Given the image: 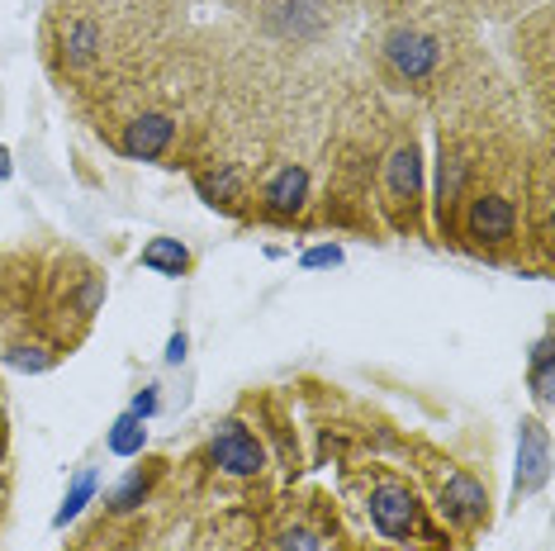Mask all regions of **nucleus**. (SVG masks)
<instances>
[{"label":"nucleus","mask_w":555,"mask_h":551,"mask_svg":"<svg viewBox=\"0 0 555 551\" xmlns=\"http://www.w3.org/2000/svg\"><path fill=\"white\" fill-rule=\"evenodd\" d=\"M309 205H313V177L305 162H281V167H271L267 177L257 181V191H251V219L271 223V229H295V223H305Z\"/></svg>","instance_id":"9"},{"label":"nucleus","mask_w":555,"mask_h":551,"mask_svg":"<svg viewBox=\"0 0 555 551\" xmlns=\"http://www.w3.org/2000/svg\"><path fill=\"white\" fill-rule=\"evenodd\" d=\"M191 181L209 209H219L229 219H251V191L257 185H251V171L243 162H205V167L191 171Z\"/></svg>","instance_id":"13"},{"label":"nucleus","mask_w":555,"mask_h":551,"mask_svg":"<svg viewBox=\"0 0 555 551\" xmlns=\"http://www.w3.org/2000/svg\"><path fill=\"white\" fill-rule=\"evenodd\" d=\"M380 219L389 223V233L399 238H418L427 229V157H423V143L413 129H399L389 138V148L380 153Z\"/></svg>","instance_id":"4"},{"label":"nucleus","mask_w":555,"mask_h":551,"mask_svg":"<svg viewBox=\"0 0 555 551\" xmlns=\"http://www.w3.org/2000/svg\"><path fill=\"white\" fill-rule=\"evenodd\" d=\"M327 0H281V5H271V29L281 34V39H295V43H313L319 34L327 29Z\"/></svg>","instance_id":"17"},{"label":"nucleus","mask_w":555,"mask_h":551,"mask_svg":"<svg viewBox=\"0 0 555 551\" xmlns=\"http://www.w3.org/2000/svg\"><path fill=\"white\" fill-rule=\"evenodd\" d=\"M522 171L527 162L503 167L485 148L479 181L461 200L456 223H451V243L479 261H517V247H522Z\"/></svg>","instance_id":"2"},{"label":"nucleus","mask_w":555,"mask_h":551,"mask_svg":"<svg viewBox=\"0 0 555 551\" xmlns=\"http://www.w3.org/2000/svg\"><path fill=\"white\" fill-rule=\"evenodd\" d=\"M527 390H532L537 409H551V390H555V353H551V329L532 343L527 357Z\"/></svg>","instance_id":"19"},{"label":"nucleus","mask_w":555,"mask_h":551,"mask_svg":"<svg viewBox=\"0 0 555 551\" xmlns=\"http://www.w3.org/2000/svg\"><path fill=\"white\" fill-rule=\"evenodd\" d=\"M299 267L305 271H323V267H343V247L337 243H319V247H309L305 257H299Z\"/></svg>","instance_id":"22"},{"label":"nucleus","mask_w":555,"mask_h":551,"mask_svg":"<svg viewBox=\"0 0 555 551\" xmlns=\"http://www.w3.org/2000/svg\"><path fill=\"white\" fill-rule=\"evenodd\" d=\"M10 171H15V167H10V148L0 143V181H10Z\"/></svg>","instance_id":"27"},{"label":"nucleus","mask_w":555,"mask_h":551,"mask_svg":"<svg viewBox=\"0 0 555 551\" xmlns=\"http://www.w3.org/2000/svg\"><path fill=\"white\" fill-rule=\"evenodd\" d=\"M138 267H147V271L167 276V281H185V276L195 271V253L181 243V238L157 233V238H147V243L138 247Z\"/></svg>","instance_id":"18"},{"label":"nucleus","mask_w":555,"mask_h":551,"mask_svg":"<svg viewBox=\"0 0 555 551\" xmlns=\"http://www.w3.org/2000/svg\"><path fill=\"white\" fill-rule=\"evenodd\" d=\"M185 353H191V337H185V329H176L171 343H167V367H181Z\"/></svg>","instance_id":"24"},{"label":"nucleus","mask_w":555,"mask_h":551,"mask_svg":"<svg viewBox=\"0 0 555 551\" xmlns=\"http://www.w3.org/2000/svg\"><path fill=\"white\" fill-rule=\"evenodd\" d=\"M72 353H77V337L62 333L57 323H39L29 333H15L0 343V367L20 371V375H48L53 367H62Z\"/></svg>","instance_id":"12"},{"label":"nucleus","mask_w":555,"mask_h":551,"mask_svg":"<svg viewBox=\"0 0 555 551\" xmlns=\"http://www.w3.org/2000/svg\"><path fill=\"white\" fill-rule=\"evenodd\" d=\"M109 295V276L95 257L77 253V247H62V253L43 267V299H48V315L62 333H72L81 343L86 329L95 323V315L105 309Z\"/></svg>","instance_id":"5"},{"label":"nucleus","mask_w":555,"mask_h":551,"mask_svg":"<svg viewBox=\"0 0 555 551\" xmlns=\"http://www.w3.org/2000/svg\"><path fill=\"white\" fill-rule=\"evenodd\" d=\"M167 457H138V466L124 471V480L115 485V490L105 495V518H133V513H143V504H153L157 485L167 480Z\"/></svg>","instance_id":"15"},{"label":"nucleus","mask_w":555,"mask_h":551,"mask_svg":"<svg viewBox=\"0 0 555 551\" xmlns=\"http://www.w3.org/2000/svg\"><path fill=\"white\" fill-rule=\"evenodd\" d=\"M143 447H147V419H138V413L124 409L115 423H109V433H105V452H115V457H143Z\"/></svg>","instance_id":"21"},{"label":"nucleus","mask_w":555,"mask_h":551,"mask_svg":"<svg viewBox=\"0 0 555 551\" xmlns=\"http://www.w3.org/2000/svg\"><path fill=\"white\" fill-rule=\"evenodd\" d=\"M162 409V385L157 381H147V385H138V395H133V405L129 413H138V419H153V413Z\"/></svg>","instance_id":"23"},{"label":"nucleus","mask_w":555,"mask_h":551,"mask_svg":"<svg viewBox=\"0 0 555 551\" xmlns=\"http://www.w3.org/2000/svg\"><path fill=\"white\" fill-rule=\"evenodd\" d=\"M181 115L176 110H162V105H143V110H133V115H124L119 119V129H115V153L119 157H129V162H167L171 167V157H176V143H181Z\"/></svg>","instance_id":"11"},{"label":"nucleus","mask_w":555,"mask_h":551,"mask_svg":"<svg viewBox=\"0 0 555 551\" xmlns=\"http://www.w3.org/2000/svg\"><path fill=\"white\" fill-rule=\"evenodd\" d=\"M343 490L361 509L365 528L380 537L389 551H451V533L433 518L418 480L403 475L399 466H385V461L357 466L347 471Z\"/></svg>","instance_id":"1"},{"label":"nucleus","mask_w":555,"mask_h":551,"mask_svg":"<svg viewBox=\"0 0 555 551\" xmlns=\"http://www.w3.org/2000/svg\"><path fill=\"white\" fill-rule=\"evenodd\" d=\"M43 267L48 261L24 253V247L0 253V343L15 333L39 329V323H53L48 299H43Z\"/></svg>","instance_id":"7"},{"label":"nucleus","mask_w":555,"mask_h":551,"mask_svg":"<svg viewBox=\"0 0 555 551\" xmlns=\"http://www.w3.org/2000/svg\"><path fill=\"white\" fill-rule=\"evenodd\" d=\"M380 67L403 91H433L447 72V43L423 24H395L380 39Z\"/></svg>","instance_id":"8"},{"label":"nucleus","mask_w":555,"mask_h":551,"mask_svg":"<svg viewBox=\"0 0 555 551\" xmlns=\"http://www.w3.org/2000/svg\"><path fill=\"white\" fill-rule=\"evenodd\" d=\"M551 480V433L541 419H522L517 428V480H513V499H532L541 485Z\"/></svg>","instance_id":"16"},{"label":"nucleus","mask_w":555,"mask_h":551,"mask_svg":"<svg viewBox=\"0 0 555 551\" xmlns=\"http://www.w3.org/2000/svg\"><path fill=\"white\" fill-rule=\"evenodd\" d=\"M95 490H100V471L95 466H81L77 475H72V485H67V495H62V509L53 513V528L62 533L67 523H77L81 513H86V504L95 499Z\"/></svg>","instance_id":"20"},{"label":"nucleus","mask_w":555,"mask_h":551,"mask_svg":"<svg viewBox=\"0 0 555 551\" xmlns=\"http://www.w3.org/2000/svg\"><path fill=\"white\" fill-rule=\"evenodd\" d=\"M105 24L95 15H62L57 29H53V62L57 72H72V77H81V72H91L105 62Z\"/></svg>","instance_id":"14"},{"label":"nucleus","mask_w":555,"mask_h":551,"mask_svg":"<svg viewBox=\"0 0 555 551\" xmlns=\"http://www.w3.org/2000/svg\"><path fill=\"white\" fill-rule=\"evenodd\" d=\"M413 480L433 509V518L451 533V542L470 547L479 533H489L494 523V499H489V475L479 480L470 466L441 457L437 447L413 443Z\"/></svg>","instance_id":"3"},{"label":"nucleus","mask_w":555,"mask_h":551,"mask_svg":"<svg viewBox=\"0 0 555 551\" xmlns=\"http://www.w3.org/2000/svg\"><path fill=\"white\" fill-rule=\"evenodd\" d=\"M205 461L219 475H229V480H261L267 466H271V452H267L261 433L251 428L243 413H229V419L214 423L209 447H205Z\"/></svg>","instance_id":"10"},{"label":"nucleus","mask_w":555,"mask_h":551,"mask_svg":"<svg viewBox=\"0 0 555 551\" xmlns=\"http://www.w3.org/2000/svg\"><path fill=\"white\" fill-rule=\"evenodd\" d=\"M5 518H10V471L0 466V533H5Z\"/></svg>","instance_id":"25"},{"label":"nucleus","mask_w":555,"mask_h":551,"mask_svg":"<svg viewBox=\"0 0 555 551\" xmlns=\"http://www.w3.org/2000/svg\"><path fill=\"white\" fill-rule=\"evenodd\" d=\"M5 443H10V433H5V385H0V461H5Z\"/></svg>","instance_id":"26"},{"label":"nucleus","mask_w":555,"mask_h":551,"mask_svg":"<svg viewBox=\"0 0 555 551\" xmlns=\"http://www.w3.org/2000/svg\"><path fill=\"white\" fill-rule=\"evenodd\" d=\"M479 162H485V143L475 133L456 129V124H441L437 138V181H433V200H427V215L441 243H451V223H456L461 200L470 195V185L479 181Z\"/></svg>","instance_id":"6"}]
</instances>
